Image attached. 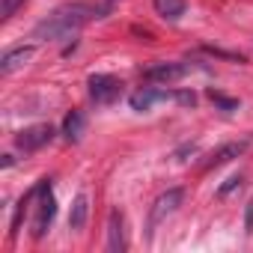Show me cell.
Masks as SVG:
<instances>
[{"instance_id":"obj_15","label":"cell","mask_w":253,"mask_h":253,"mask_svg":"<svg viewBox=\"0 0 253 253\" xmlns=\"http://www.w3.org/2000/svg\"><path fill=\"white\" fill-rule=\"evenodd\" d=\"M235 188H241V176H229V179H226V182H223V185L217 188V197L223 200V197H229V194H232Z\"/></svg>"},{"instance_id":"obj_17","label":"cell","mask_w":253,"mask_h":253,"mask_svg":"<svg viewBox=\"0 0 253 253\" xmlns=\"http://www.w3.org/2000/svg\"><path fill=\"white\" fill-rule=\"evenodd\" d=\"M173 98H176V101H182V104H194V101H197V95H194V92H176Z\"/></svg>"},{"instance_id":"obj_3","label":"cell","mask_w":253,"mask_h":253,"mask_svg":"<svg viewBox=\"0 0 253 253\" xmlns=\"http://www.w3.org/2000/svg\"><path fill=\"white\" fill-rule=\"evenodd\" d=\"M54 214H57V200L51 197V182L42 179L39 206H36V217H33V238H42L48 232V226L54 223Z\"/></svg>"},{"instance_id":"obj_12","label":"cell","mask_w":253,"mask_h":253,"mask_svg":"<svg viewBox=\"0 0 253 253\" xmlns=\"http://www.w3.org/2000/svg\"><path fill=\"white\" fill-rule=\"evenodd\" d=\"M161 98H170V92H161V89H152V86H143L140 92H134V95H131V107L143 113V110H149V107H152L155 101H161Z\"/></svg>"},{"instance_id":"obj_7","label":"cell","mask_w":253,"mask_h":253,"mask_svg":"<svg viewBox=\"0 0 253 253\" xmlns=\"http://www.w3.org/2000/svg\"><path fill=\"white\" fill-rule=\"evenodd\" d=\"M33 54H36V48H33V45H21V48L6 51V54H3V60H0V75H12L15 69H21L24 63H30V60H33Z\"/></svg>"},{"instance_id":"obj_1","label":"cell","mask_w":253,"mask_h":253,"mask_svg":"<svg viewBox=\"0 0 253 253\" xmlns=\"http://www.w3.org/2000/svg\"><path fill=\"white\" fill-rule=\"evenodd\" d=\"M104 9L101 6H92V3H72V6H60L54 15H48L45 21H39L33 27V39H48V42H57V39H66L72 33H78L86 21L98 18Z\"/></svg>"},{"instance_id":"obj_11","label":"cell","mask_w":253,"mask_h":253,"mask_svg":"<svg viewBox=\"0 0 253 253\" xmlns=\"http://www.w3.org/2000/svg\"><path fill=\"white\" fill-rule=\"evenodd\" d=\"M244 149H247V143H226V146H220L217 152H211V155H209V161H206L203 167H206V170H209V167H220V164H226V161L238 158Z\"/></svg>"},{"instance_id":"obj_2","label":"cell","mask_w":253,"mask_h":253,"mask_svg":"<svg viewBox=\"0 0 253 253\" xmlns=\"http://www.w3.org/2000/svg\"><path fill=\"white\" fill-rule=\"evenodd\" d=\"M185 200V191L182 188H170L167 194H161L155 203H152V211H149V223H146V235H152L158 229V223H164Z\"/></svg>"},{"instance_id":"obj_9","label":"cell","mask_w":253,"mask_h":253,"mask_svg":"<svg viewBox=\"0 0 253 253\" xmlns=\"http://www.w3.org/2000/svg\"><path fill=\"white\" fill-rule=\"evenodd\" d=\"M84 128H86V116H84L81 110H72V113L63 119V137H66L69 143H78V140L84 137Z\"/></svg>"},{"instance_id":"obj_14","label":"cell","mask_w":253,"mask_h":253,"mask_svg":"<svg viewBox=\"0 0 253 253\" xmlns=\"http://www.w3.org/2000/svg\"><path fill=\"white\" fill-rule=\"evenodd\" d=\"M209 98H211L220 110H235V107H238V101H235V98H226V95H220V92H214V89L209 92Z\"/></svg>"},{"instance_id":"obj_13","label":"cell","mask_w":253,"mask_h":253,"mask_svg":"<svg viewBox=\"0 0 253 253\" xmlns=\"http://www.w3.org/2000/svg\"><path fill=\"white\" fill-rule=\"evenodd\" d=\"M152 3H155V12L170 18V21L185 15V0H152Z\"/></svg>"},{"instance_id":"obj_6","label":"cell","mask_w":253,"mask_h":253,"mask_svg":"<svg viewBox=\"0 0 253 253\" xmlns=\"http://www.w3.org/2000/svg\"><path fill=\"white\" fill-rule=\"evenodd\" d=\"M188 72H191L188 63H158V66L146 69L143 78L152 81V84H176V81H182Z\"/></svg>"},{"instance_id":"obj_10","label":"cell","mask_w":253,"mask_h":253,"mask_svg":"<svg viewBox=\"0 0 253 253\" xmlns=\"http://www.w3.org/2000/svg\"><path fill=\"white\" fill-rule=\"evenodd\" d=\"M86 214H89V200H86V194H78L72 203V211H69V229L81 232L86 226Z\"/></svg>"},{"instance_id":"obj_5","label":"cell","mask_w":253,"mask_h":253,"mask_svg":"<svg viewBox=\"0 0 253 253\" xmlns=\"http://www.w3.org/2000/svg\"><path fill=\"white\" fill-rule=\"evenodd\" d=\"M119 89H122V84L113 75H92L89 78V95L95 104H110L119 95Z\"/></svg>"},{"instance_id":"obj_16","label":"cell","mask_w":253,"mask_h":253,"mask_svg":"<svg viewBox=\"0 0 253 253\" xmlns=\"http://www.w3.org/2000/svg\"><path fill=\"white\" fill-rule=\"evenodd\" d=\"M21 3H24V0H3V3H0V18H3V21H9Z\"/></svg>"},{"instance_id":"obj_8","label":"cell","mask_w":253,"mask_h":253,"mask_svg":"<svg viewBox=\"0 0 253 253\" xmlns=\"http://www.w3.org/2000/svg\"><path fill=\"white\" fill-rule=\"evenodd\" d=\"M107 250H113V253L125 250V229H122L119 211H110V217H107Z\"/></svg>"},{"instance_id":"obj_4","label":"cell","mask_w":253,"mask_h":253,"mask_svg":"<svg viewBox=\"0 0 253 253\" xmlns=\"http://www.w3.org/2000/svg\"><path fill=\"white\" fill-rule=\"evenodd\" d=\"M51 140H54V128H51V125H33V128L18 131L15 146L24 149V152H36V149H42V146L51 143Z\"/></svg>"},{"instance_id":"obj_18","label":"cell","mask_w":253,"mask_h":253,"mask_svg":"<svg viewBox=\"0 0 253 253\" xmlns=\"http://www.w3.org/2000/svg\"><path fill=\"white\" fill-rule=\"evenodd\" d=\"M244 229L253 232V203H247V217H244Z\"/></svg>"}]
</instances>
